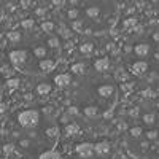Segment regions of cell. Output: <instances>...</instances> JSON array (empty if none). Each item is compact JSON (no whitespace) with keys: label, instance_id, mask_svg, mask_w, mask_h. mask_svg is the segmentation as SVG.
Returning a JSON list of instances; mask_svg holds the SVG:
<instances>
[{"label":"cell","instance_id":"7a4b0ae2","mask_svg":"<svg viewBox=\"0 0 159 159\" xmlns=\"http://www.w3.org/2000/svg\"><path fill=\"white\" fill-rule=\"evenodd\" d=\"M121 62L139 80L159 78V25L130 32L121 45Z\"/></svg>","mask_w":159,"mask_h":159},{"label":"cell","instance_id":"9c48e42d","mask_svg":"<svg viewBox=\"0 0 159 159\" xmlns=\"http://www.w3.org/2000/svg\"><path fill=\"white\" fill-rule=\"evenodd\" d=\"M0 84H2V81H0Z\"/></svg>","mask_w":159,"mask_h":159},{"label":"cell","instance_id":"8992f818","mask_svg":"<svg viewBox=\"0 0 159 159\" xmlns=\"http://www.w3.org/2000/svg\"><path fill=\"white\" fill-rule=\"evenodd\" d=\"M70 159H110L107 150H100V147L92 143H80L75 147L73 156Z\"/></svg>","mask_w":159,"mask_h":159},{"label":"cell","instance_id":"ba28073f","mask_svg":"<svg viewBox=\"0 0 159 159\" xmlns=\"http://www.w3.org/2000/svg\"><path fill=\"white\" fill-rule=\"evenodd\" d=\"M3 111H5V105H3V103H0V115H2Z\"/></svg>","mask_w":159,"mask_h":159},{"label":"cell","instance_id":"52a82bcc","mask_svg":"<svg viewBox=\"0 0 159 159\" xmlns=\"http://www.w3.org/2000/svg\"><path fill=\"white\" fill-rule=\"evenodd\" d=\"M38 159H61V156L54 151V148L52 150H48V151H43L42 154L38 156Z\"/></svg>","mask_w":159,"mask_h":159},{"label":"cell","instance_id":"5b68a950","mask_svg":"<svg viewBox=\"0 0 159 159\" xmlns=\"http://www.w3.org/2000/svg\"><path fill=\"white\" fill-rule=\"evenodd\" d=\"M10 61L16 69L34 75L48 73L56 67L59 59V42L52 37H35L25 46L10 51Z\"/></svg>","mask_w":159,"mask_h":159},{"label":"cell","instance_id":"3957f363","mask_svg":"<svg viewBox=\"0 0 159 159\" xmlns=\"http://www.w3.org/2000/svg\"><path fill=\"white\" fill-rule=\"evenodd\" d=\"M124 148L134 159H159V108L142 105L127 121Z\"/></svg>","mask_w":159,"mask_h":159},{"label":"cell","instance_id":"277c9868","mask_svg":"<svg viewBox=\"0 0 159 159\" xmlns=\"http://www.w3.org/2000/svg\"><path fill=\"white\" fill-rule=\"evenodd\" d=\"M118 16L116 0H75L67 7L65 21L78 34L102 35L108 32Z\"/></svg>","mask_w":159,"mask_h":159},{"label":"cell","instance_id":"6da1fadb","mask_svg":"<svg viewBox=\"0 0 159 159\" xmlns=\"http://www.w3.org/2000/svg\"><path fill=\"white\" fill-rule=\"evenodd\" d=\"M73 108L88 119H99L110 115L119 99V88L115 76L105 69L83 73L72 86Z\"/></svg>","mask_w":159,"mask_h":159}]
</instances>
